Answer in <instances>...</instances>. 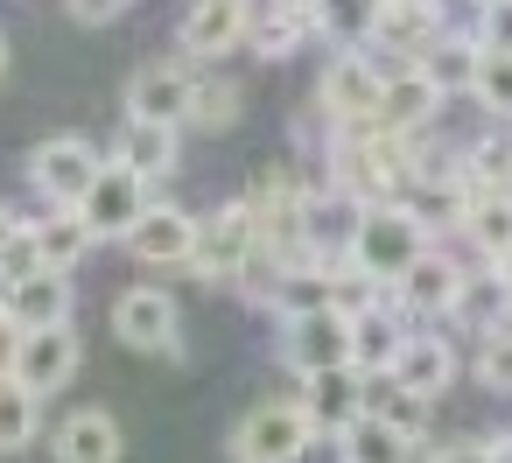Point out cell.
<instances>
[{
    "mask_svg": "<svg viewBox=\"0 0 512 463\" xmlns=\"http://www.w3.org/2000/svg\"><path fill=\"white\" fill-rule=\"evenodd\" d=\"M260 309H274L281 323H295V316H323V309H344V267L323 260V253H295V260L281 267V281L267 288Z\"/></svg>",
    "mask_w": 512,
    "mask_h": 463,
    "instance_id": "7c38bea8",
    "label": "cell"
},
{
    "mask_svg": "<svg viewBox=\"0 0 512 463\" xmlns=\"http://www.w3.org/2000/svg\"><path fill=\"white\" fill-rule=\"evenodd\" d=\"M176 155H183V134H176V127H155V120H120V134H113V148H106V162H120V169L141 176V183L176 176Z\"/></svg>",
    "mask_w": 512,
    "mask_h": 463,
    "instance_id": "44dd1931",
    "label": "cell"
},
{
    "mask_svg": "<svg viewBox=\"0 0 512 463\" xmlns=\"http://www.w3.org/2000/svg\"><path fill=\"white\" fill-rule=\"evenodd\" d=\"M365 414H372V421H393V428H407V435H428V400H414L393 372H372V379H365Z\"/></svg>",
    "mask_w": 512,
    "mask_h": 463,
    "instance_id": "f546056e",
    "label": "cell"
},
{
    "mask_svg": "<svg viewBox=\"0 0 512 463\" xmlns=\"http://www.w3.org/2000/svg\"><path fill=\"white\" fill-rule=\"evenodd\" d=\"M477 8H484V0H477Z\"/></svg>",
    "mask_w": 512,
    "mask_h": 463,
    "instance_id": "ee69618b",
    "label": "cell"
},
{
    "mask_svg": "<svg viewBox=\"0 0 512 463\" xmlns=\"http://www.w3.org/2000/svg\"><path fill=\"white\" fill-rule=\"evenodd\" d=\"M239 113H246V92H239L232 78H211V71H204L197 106H190V127H197V134H225V127H239Z\"/></svg>",
    "mask_w": 512,
    "mask_h": 463,
    "instance_id": "1f68e13d",
    "label": "cell"
},
{
    "mask_svg": "<svg viewBox=\"0 0 512 463\" xmlns=\"http://www.w3.org/2000/svg\"><path fill=\"white\" fill-rule=\"evenodd\" d=\"M393 379H400L414 400L435 407V400L463 379V351H456V337H449V330H414L407 351H400V365H393Z\"/></svg>",
    "mask_w": 512,
    "mask_h": 463,
    "instance_id": "e0dca14e",
    "label": "cell"
},
{
    "mask_svg": "<svg viewBox=\"0 0 512 463\" xmlns=\"http://www.w3.org/2000/svg\"><path fill=\"white\" fill-rule=\"evenodd\" d=\"M435 36H449L442 0H379V36L372 50H393V64H421L435 50Z\"/></svg>",
    "mask_w": 512,
    "mask_h": 463,
    "instance_id": "2e32d148",
    "label": "cell"
},
{
    "mask_svg": "<svg viewBox=\"0 0 512 463\" xmlns=\"http://www.w3.org/2000/svg\"><path fill=\"white\" fill-rule=\"evenodd\" d=\"M407 337H414V323L379 295L372 309H358V316H351V365H358L365 379H372V372H393V365H400V351H407Z\"/></svg>",
    "mask_w": 512,
    "mask_h": 463,
    "instance_id": "7402d4cb",
    "label": "cell"
},
{
    "mask_svg": "<svg viewBox=\"0 0 512 463\" xmlns=\"http://www.w3.org/2000/svg\"><path fill=\"white\" fill-rule=\"evenodd\" d=\"M43 435V400L15 379H0V456H22Z\"/></svg>",
    "mask_w": 512,
    "mask_h": 463,
    "instance_id": "4dcf8cb0",
    "label": "cell"
},
{
    "mask_svg": "<svg viewBox=\"0 0 512 463\" xmlns=\"http://www.w3.org/2000/svg\"><path fill=\"white\" fill-rule=\"evenodd\" d=\"M498 274H505V288H512V253H505V260H498Z\"/></svg>",
    "mask_w": 512,
    "mask_h": 463,
    "instance_id": "ab89813d",
    "label": "cell"
},
{
    "mask_svg": "<svg viewBox=\"0 0 512 463\" xmlns=\"http://www.w3.org/2000/svg\"><path fill=\"white\" fill-rule=\"evenodd\" d=\"M0 78H8V36H0Z\"/></svg>",
    "mask_w": 512,
    "mask_h": 463,
    "instance_id": "60d3db41",
    "label": "cell"
},
{
    "mask_svg": "<svg viewBox=\"0 0 512 463\" xmlns=\"http://www.w3.org/2000/svg\"><path fill=\"white\" fill-rule=\"evenodd\" d=\"M463 281H470V260H463V253H449V246H428V253L393 281V295H386V302H393L407 323L435 330V323H449V316H456Z\"/></svg>",
    "mask_w": 512,
    "mask_h": 463,
    "instance_id": "5b68a950",
    "label": "cell"
},
{
    "mask_svg": "<svg viewBox=\"0 0 512 463\" xmlns=\"http://www.w3.org/2000/svg\"><path fill=\"white\" fill-rule=\"evenodd\" d=\"M428 463H512V435H463L428 449Z\"/></svg>",
    "mask_w": 512,
    "mask_h": 463,
    "instance_id": "d590c367",
    "label": "cell"
},
{
    "mask_svg": "<svg viewBox=\"0 0 512 463\" xmlns=\"http://www.w3.org/2000/svg\"><path fill=\"white\" fill-rule=\"evenodd\" d=\"M470 106H484L491 120H512V57H484V71H477V92H470Z\"/></svg>",
    "mask_w": 512,
    "mask_h": 463,
    "instance_id": "836d02e7",
    "label": "cell"
},
{
    "mask_svg": "<svg viewBox=\"0 0 512 463\" xmlns=\"http://www.w3.org/2000/svg\"><path fill=\"white\" fill-rule=\"evenodd\" d=\"M246 8H253V22H246V57H260V64H288V57L316 36V15L295 8V0H246Z\"/></svg>",
    "mask_w": 512,
    "mask_h": 463,
    "instance_id": "d6986e66",
    "label": "cell"
},
{
    "mask_svg": "<svg viewBox=\"0 0 512 463\" xmlns=\"http://www.w3.org/2000/svg\"><path fill=\"white\" fill-rule=\"evenodd\" d=\"M442 92H435V78L421 71V64H386V92H379V127L393 134V141H421L435 120H442Z\"/></svg>",
    "mask_w": 512,
    "mask_h": 463,
    "instance_id": "4fadbf2b",
    "label": "cell"
},
{
    "mask_svg": "<svg viewBox=\"0 0 512 463\" xmlns=\"http://www.w3.org/2000/svg\"><path fill=\"white\" fill-rule=\"evenodd\" d=\"M421 71H428V78H435V92L456 106V99H470V92H477L484 50H477V36H470V29H449V36H435V50L421 57Z\"/></svg>",
    "mask_w": 512,
    "mask_h": 463,
    "instance_id": "484cf974",
    "label": "cell"
},
{
    "mask_svg": "<svg viewBox=\"0 0 512 463\" xmlns=\"http://www.w3.org/2000/svg\"><path fill=\"white\" fill-rule=\"evenodd\" d=\"M71 302H78V288H71V274H29V281H8V323L29 337V330H64L71 323Z\"/></svg>",
    "mask_w": 512,
    "mask_h": 463,
    "instance_id": "603a6c76",
    "label": "cell"
},
{
    "mask_svg": "<svg viewBox=\"0 0 512 463\" xmlns=\"http://www.w3.org/2000/svg\"><path fill=\"white\" fill-rule=\"evenodd\" d=\"M15 358H22V330L8 323V309H0V379H15Z\"/></svg>",
    "mask_w": 512,
    "mask_h": 463,
    "instance_id": "74e56055",
    "label": "cell"
},
{
    "mask_svg": "<svg viewBox=\"0 0 512 463\" xmlns=\"http://www.w3.org/2000/svg\"><path fill=\"white\" fill-rule=\"evenodd\" d=\"M197 85L204 71L190 57H155L127 78V120H155V127H190V106H197Z\"/></svg>",
    "mask_w": 512,
    "mask_h": 463,
    "instance_id": "ba28073f",
    "label": "cell"
},
{
    "mask_svg": "<svg viewBox=\"0 0 512 463\" xmlns=\"http://www.w3.org/2000/svg\"><path fill=\"white\" fill-rule=\"evenodd\" d=\"M127 253L141 260V267H155V274H190L197 267V211H183V204H169V197H155L148 204V218L127 232Z\"/></svg>",
    "mask_w": 512,
    "mask_h": 463,
    "instance_id": "8fae6325",
    "label": "cell"
},
{
    "mask_svg": "<svg viewBox=\"0 0 512 463\" xmlns=\"http://www.w3.org/2000/svg\"><path fill=\"white\" fill-rule=\"evenodd\" d=\"M456 330H470V337H491V330H505L512 323V288H505V274L498 267H470V281H463V295H456V316H449Z\"/></svg>",
    "mask_w": 512,
    "mask_h": 463,
    "instance_id": "4316f807",
    "label": "cell"
},
{
    "mask_svg": "<svg viewBox=\"0 0 512 463\" xmlns=\"http://www.w3.org/2000/svg\"><path fill=\"white\" fill-rule=\"evenodd\" d=\"M428 246H435L428 225H421L400 197H393V204H365L358 225H351V239H344V274L365 281V288H379V295H393V281H400Z\"/></svg>",
    "mask_w": 512,
    "mask_h": 463,
    "instance_id": "6da1fadb",
    "label": "cell"
},
{
    "mask_svg": "<svg viewBox=\"0 0 512 463\" xmlns=\"http://www.w3.org/2000/svg\"><path fill=\"white\" fill-rule=\"evenodd\" d=\"M379 92H386V64H379L372 50H330L323 71H316V113H323V134L379 127Z\"/></svg>",
    "mask_w": 512,
    "mask_h": 463,
    "instance_id": "7a4b0ae2",
    "label": "cell"
},
{
    "mask_svg": "<svg viewBox=\"0 0 512 463\" xmlns=\"http://www.w3.org/2000/svg\"><path fill=\"white\" fill-rule=\"evenodd\" d=\"M0 309H8V274H0Z\"/></svg>",
    "mask_w": 512,
    "mask_h": 463,
    "instance_id": "b9f144b4",
    "label": "cell"
},
{
    "mask_svg": "<svg viewBox=\"0 0 512 463\" xmlns=\"http://www.w3.org/2000/svg\"><path fill=\"white\" fill-rule=\"evenodd\" d=\"M428 435H407V428H393V421H372V414H358L344 435H337V463H428Z\"/></svg>",
    "mask_w": 512,
    "mask_h": 463,
    "instance_id": "cb8c5ba5",
    "label": "cell"
},
{
    "mask_svg": "<svg viewBox=\"0 0 512 463\" xmlns=\"http://www.w3.org/2000/svg\"><path fill=\"white\" fill-rule=\"evenodd\" d=\"M113 337H120L127 351H141V358L183 365V309H176V295L155 288V281L127 288V295L113 302Z\"/></svg>",
    "mask_w": 512,
    "mask_h": 463,
    "instance_id": "8992f818",
    "label": "cell"
},
{
    "mask_svg": "<svg viewBox=\"0 0 512 463\" xmlns=\"http://www.w3.org/2000/svg\"><path fill=\"white\" fill-rule=\"evenodd\" d=\"M78 365H85V344H78L71 323L64 330H29L22 358H15V386H29L36 400H50V393H64L78 379Z\"/></svg>",
    "mask_w": 512,
    "mask_h": 463,
    "instance_id": "9a60e30c",
    "label": "cell"
},
{
    "mask_svg": "<svg viewBox=\"0 0 512 463\" xmlns=\"http://www.w3.org/2000/svg\"><path fill=\"white\" fill-rule=\"evenodd\" d=\"M22 232H29V218H22L15 204H0V260H8V246H15Z\"/></svg>",
    "mask_w": 512,
    "mask_h": 463,
    "instance_id": "f35d334b",
    "label": "cell"
},
{
    "mask_svg": "<svg viewBox=\"0 0 512 463\" xmlns=\"http://www.w3.org/2000/svg\"><path fill=\"white\" fill-rule=\"evenodd\" d=\"M470 36H477L484 57H512V0H484L470 15Z\"/></svg>",
    "mask_w": 512,
    "mask_h": 463,
    "instance_id": "e575fe53",
    "label": "cell"
},
{
    "mask_svg": "<svg viewBox=\"0 0 512 463\" xmlns=\"http://www.w3.org/2000/svg\"><path fill=\"white\" fill-rule=\"evenodd\" d=\"M148 204H155V183H141V176H127L120 162H106L99 169V183L85 190V204H78V218L99 232V246H127V232L148 218Z\"/></svg>",
    "mask_w": 512,
    "mask_h": 463,
    "instance_id": "30bf717a",
    "label": "cell"
},
{
    "mask_svg": "<svg viewBox=\"0 0 512 463\" xmlns=\"http://www.w3.org/2000/svg\"><path fill=\"white\" fill-rule=\"evenodd\" d=\"M50 456L57 463H120L127 456V435L106 407H71L57 428H50Z\"/></svg>",
    "mask_w": 512,
    "mask_h": 463,
    "instance_id": "ffe728a7",
    "label": "cell"
},
{
    "mask_svg": "<svg viewBox=\"0 0 512 463\" xmlns=\"http://www.w3.org/2000/svg\"><path fill=\"white\" fill-rule=\"evenodd\" d=\"M309 15H316V36L337 50H372L379 36V0H309Z\"/></svg>",
    "mask_w": 512,
    "mask_h": 463,
    "instance_id": "f1b7e54d",
    "label": "cell"
},
{
    "mask_svg": "<svg viewBox=\"0 0 512 463\" xmlns=\"http://www.w3.org/2000/svg\"><path fill=\"white\" fill-rule=\"evenodd\" d=\"M281 365H288L295 379H316V372L351 365V309H323V316L281 323ZM351 372H358V365H351Z\"/></svg>",
    "mask_w": 512,
    "mask_h": 463,
    "instance_id": "9c48e42d",
    "label": "cell"
},
{
    "mask_svg": "<svg viewBox=\"0 0 512 463\" xmlns=\"http://www.w3.org/2000/svg\"><path fill=\"white\" fill-rule=\"evenodd\" d=\"M246 22H253L246 0H190L183 22H176V43L190 64H218V57L246 50Z\"/></svg>",
    "mask_w": 512,
    "mask_h": 463,
    "instance_id": "5bb4252c",
    "label": "cell"
},
{
    "mask_svg": "<svg viewBox=\"0 0 512 463\" xmlns=\"http://www.w3.org/2000/svg\"><path fill=\"white\" fill-rule=\"evenodd\" d=\"M456 239L470 246V267H498L512 253V197H470V218Z\"/></svg>",
    "mask_w": 512,
    "mask_h": 463,
    "instance_id": "83f0119b",
    "label": "cell"
},
{
    "mask_svg": "<svg viewBox=\"0 0 512 463\" xmlns=\"http://www.w3.org/2000/svg\"><path fill=\"white\" fill-rule=\"evenodd\" d=\"M253 253H260V218H253L246 197H232V204H218L211 218H197V267H190V274L239 288V274L253 267Z\"/></svg>",
    "mask_w": 512,
    "mask_h": 463,
    "instance_id": "52a82bcc",
    "label": "cell"
},
{
    "mask_svg": "<svg viewBox=\"0 0 512 463\" xmlns=\"http://www.w3.org/2000/svg\"><path fill=\"white\" fill-rule=\"evenodd\" d=\"M295 400H302V414L316 421V435H344L358 414H365V372H351V365H337V372H316V379H302L295 386Z\"/></svg>",
    "mask_w": 512,
    "mask_h": 463,
    "instance_id": "ac0fdd59",
    "label": "cell"
},
{
    "mask_svg": "<svg viewBox=\"0 0 512 463\" xmlns=\"http://www.w3.org/2000/svg\"><path fill=\"white\" fill-rule=\"evenodd\" d=\"M316 442H323L316 421H309L302 400L288 393V400H253V407L232 421L225 456H232V463H302Z\"/></svg>",
    "mask_w": 512,
    "mask_h": 463,
    "instance_id": "3957f363",
    "label": "cell"
},
{
    "mask_svg": "<svg viewBox=\"0 0 512 463\" xmlns=\"http://www.w3.org/2000/svg\"><path fill=\"white\" fill-rule=\"evenodd\" d=\"M99 169H106V155H99L85 134H50V141L29 148V190H36L50 211H78L85 190L99 183Z\"/></svg>",
    "mask_w": 512,
    "mask_h": 463,
    "instance_id": "277c9868",
    "label": "cell"
},
{
    "mask_svg": "<svg viewBox=\"0 0 512 463\" xmlns=\"http://www.w3.org/2000/svg\"><path fill=\"white\" fill-rule=\"evenodd\" d=\"M29 232H36V253H43L50 274H78L99 253V232L78 211H43V218H29Z\"/></svg>",
    "mask_w": 512,
    "mask_h": 463,
    "instance_id": "d4e9b609",
    "label": "cell"
},
{
    "mask_svg": "<svg viewBox=\"0 0 512 463\" xmlns=\"http://www.w3.org/2000/svg\"><path fill=\"white\" fill-rule=\"evenodd\" d=\"M470 379H477L484 393L512 400V323L491 330V337H477V351H470Z\"/></svg>",
    "mask_w": 512,
    "mask_h": 463,
    "instance_id": "d6a6232c",
    "label": "cell"
},
{
    "mask_svg": "<svg viewBox=\"0 0 512 463\" xmlns=\"http://www.w3.org/2000/svg\"><path fill=\"white\" fill-rule=\"evenodd\" d=\"M64 8H71V22H85V29H99V22H120V15L134 8V0H64Z\"/></svg>",
    "mask_w": 512,
    "mask_h": 463,
    "instance_id": "8d00e7d4",
    "label": "cell"
},
{
    "mask_svg": "<svg viewBox=\"0 0 512 463\" xmlns=\"http://www.w3.org/2000/svg\"><path fill=\"white\" fill-rule=\"evenodd\" d=\"M295 8H309V0H295Z\"/></svg>",
    "mask_w": 512,
    "mask_h": 463,
    "instance_id": "7bdbcfd3",
    "label": "cell"
}]
</instances>
